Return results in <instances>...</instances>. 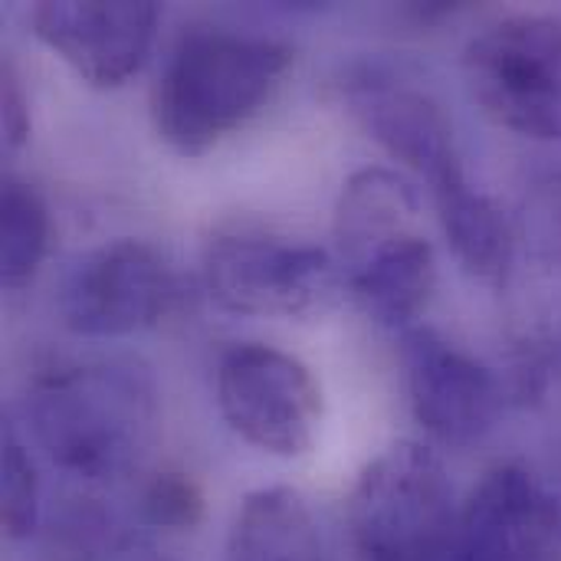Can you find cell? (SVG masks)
I'll return each instance as SVG.
<instances>
[{"label": "cell", "instance_id": "1", "mask_svg": "<svg viewBox=\"0 0 561 561\" xmlns=\"http://www.w3.org/2000/svg\"><path fill=\"white\" fill-rule=\"evenodd\" d=\"M26 421L53 467L105 483L125 477L148 450L158 388L135 358H53L26 385Z\"/></svg>", "mask_w": 561, "mask_h": 561}, {"label": "cell", "instance_id": "2", "mask_svg": "<svg viewBox=\"0 0 561 561\" xmlns=\"http://www.w3.org/2000/svg\"><path fill=\"white\" fill-rule=\"evenodd\" d=\"M293 66V49L273 36L230 26H191L171 46L154 92L158 138L181 158H201L253 122Z\"/></svg>", "mask_w": 561, "mask_h": 561}, {"label": "cell", "instance_id": "3", "mask_svg": "<svg viewBox=\"0 0 561 561\" xmlns=\"http://www.w3.org/2000/svg\"><path fill=\"white\" fill-rule=\"evenodd\" d=\"M339 266L358 302L388 329H411L424 316L437 263L421 227V201L391 168L355 171L335 204Z\"/></svg>", "mask_w": 561, "mask_h": 561}, {"label": "cell", "instance_id": "4", "mask_svg": "<svg viewBox=\"0 0 561 561\" xmlns=\"http://www.w3.org/2000/svg\"><path fill=\"white\" fill-rule=\"evenodd\" d=\"M358 561H454L460 506L440 457L398 440L355 480L345 506Z\"/></svg>", "mask_w": 561, "mask_h": 561}, {"label": "cell", "instance_id": "5", "mask_svg": "<svg viewBox=\"0 0 561 561\" xmlns=\"http://www.w3.org/2000/svg\"><path fill=\"white\" fill-rule=\"evenodd\" d=\"M204 283L210 299L237 316L306 319L325 312L342 286L339 260L256 227H227L207 240Z\"/></svg>", "mask_w": 561, "mask_h": 561}, {"label": "cell", "instance_id": "6", "mask_svg": "<svg viewBox=\"0 0 561 561\" xmlns=\"http://www.w3.org/2000/svg\"><path fill=\"white\" fill-rule=\"evenodd\" d=\"M477 105L526 138L561 141V20L516 13L486 26L463 53Z\"/></svg>", "mask_w": 561, "mask_h": 561}, {"label": "cell", "instance_id": "7", "mask_svg": "<svg viewBox=\"0 0 561 561\" xmlns=\"http://www.w3.org/2000/svg\"><path fill=\"white\" fill-rule=\"evenodd\" d=\"M217 408L240 440L263 454L293 460L316 447L322 388L296 355L243 342L220 355Z\"/></svg>", "mask_w": 561, "mask_h": 561}, {"label": "cell", "instance_id": "8", "mask_svg": "<svg viewBox=\"0 0 561 561\" xmlns=\"http://www.w3.org/2000/svg\"><path fill=\"white\" fill-rule=\"evenodd\" d=\"M342 99L394 161L427 181L431 197L467 178L444 105L408 76L375 59L352 62L342 76Z\"/></svg>", "mask_w": 561, "mask_h": 561}, {"label": "cell", "instance_id": "9", "mask_svg": "<svg viewBox=\"0 0 561 561\" xmlns=\"http://www.w3.org/2000/svg\"><path fill=\"white\" fill-rule=\"evenodd\" d=\"M174 299V273L154 247L112 240L72 266L59 293V316L72 335L122 339L158 325Z\"/></svg>", "mask_w": 561, "mask_h": 561}, {"label": "cell", "instance_id": "10", "mask_svg": "<svg viewBox=\"0 0 561 561\" xmlns=\"http://www.w3.org/2000/svg\"><path fill=\"white\" fill-rule=\"evenodd\" d=\"M404 385L417 424L447 447L480 444L500 421L503 388L470 352L431 325L401 332Z\"/></svg>", "mask_w": 561, "mask_h": 561}, {"label": "cell", "instance_id": "11", "mask_svg": "<svg viewBox=\"0 0 561 561\" xmlns=\"http://www.w3.org/2000/svg\"><path fill=\"white\" fill-rule=\"evenodd\" d=\"M26 20L33 36L85 85L118 89L145 66L161 10L148 0H43Z\"/></svg>", "mask_w": 561, "mask_h": 561}, {"label": "cell", "instance_id": "12", "mask_svg": "<svg viewBox=\"0 0 561 561\" xmlns=\"http://www.w3.org/2000/svg\"><path fill=\"white\" fill-rule=\"evenodd\" d=\"M454 561H561V503L519 463L486 470L460 506Z\"/></svg>", "mask_w": 561, "mask_h": 561}, {"label": "cell", "instance_id": "13", "mask_svg": "<svg viewBox=\"0 0 561 561\" xmlns=\"http://www.w3.org/2000/svg\"><path fill=\"white\" fill-rule=\"evenodd\" d=\"M227 561H329L309 503L289 486L253 490L230 526Z\"/></svg>", "mask_w": 561, "mask_h": 561}, {"label": "cell", "instance_id": "14", "mask_svg": "<svg viewBox=\"0 0 561 561\" xmlns=\"http://www.w3.org/2000/svg\"><path fill=\"white\" fill-rule=\"evenodd\" d=\"M434 207L463 270L490 286H503L513 270L516 240L500 204L463 178L434 194Z\"/></svg>", "mask_w": 561, "mask_h": 561}, {"label": "cell", "instance_id": "15", "mask_svg": "<svg viewBox=\"0 0 561 561\" xmlns=\"http://www.w3.org/2000/svg\"><path fill=\"white\" fill-rule=\"evenodd\" d=\"M49 250V207L43 194L7 174L3 178V217H0V279L16 289L33 279Z\"/></svg>", "mask_w": 561, "mask_h": 561}, {"label": "cell", "instance_id": "16", "mask_svg": "<svg viewBox=\"0 0 561 561\" xmlns=\"http://www.w3.org/2000/svg\"><path fill=\"white\" fill-rule=\"evenodd\" d=\"M141 523L164 533H191L204 523L207 500L194 477L181 470H161L154 473L138 496Z\"/></svg>", "mask_w": 561, "mask_h": 561}, {"label": "cell", "instance_id": "17", "mask_svg": "<svg viewBox=\"0 0 561 561\" xmlns=\"http://www.w3.org/2000/svg\"><path fill=\"white\" fill-rule=\"evenodd\" d=\"M39 477L13 437L3 440V536L10 542H30L39 536Z\"/></svg>", "mask_w": 561, "mask_h": 561}, {"label": "cell", "instance_id": "18", "mask_svg": "<svg viewBox=\"0 0 561 561\" xmlns=\"http://www.w3.org/2000/svg\"><path fill=\"white\" fill-rule=\"evenodd\" d=\"M3 145L13 151L26 141L30 135V99L23 92V82L13 69V62H3Z\"/></svg>", "mask_w": 561, "mask_h": 561}, {"label": "cell", "instance_id": "19", "mask_svg": "<svg viewBox=\"0 0 561 561\" xmlns=\"http://www.w3.org/2000/svg\"><path fill=\"white\" fill-rule=\"evenodd\" d=\"M102 561H174L164 556L154 542L141 539V536H115L105 549Z\"/></svg>", "mask_w": 561, "mask_h": 561}]
</instances>
